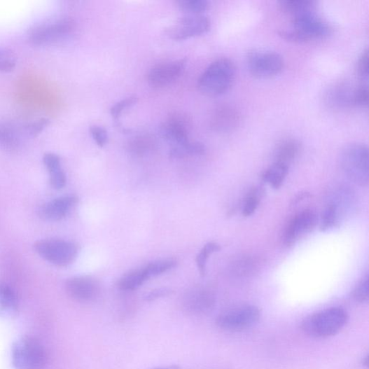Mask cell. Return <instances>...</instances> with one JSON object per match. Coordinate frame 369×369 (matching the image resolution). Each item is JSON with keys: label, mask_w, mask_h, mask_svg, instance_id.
I'll return each instance as SVG.
<instances>
[{"label": "cell", "mask_w": 369, "mask_h": 369, "mask_svg": "<svg viewBox=\"0 0 369 369\" xmlns=\"http://www.w3.org/2000/svg\"><path fill=\"white\" fill-rule=\"evenodd\" d=\"M302 150L301 142L296 139H287L282 141L274 153L275 162L289 165L296 160Z\"/></svg>", "instance_id": "obj_20"}, {"label": "cell", "mask_w": 369, "mask_h": 369, "mask_svg": "<svg viewBox=\"0 0 369 369\" xmlns=\"http://www.w3.org/2000/svg\"><path fill=\"white\" fill-rule=\"evenodd\" d=\"M170 293L167 288H159L147 293L144 297L146 301H153L157 299L167 296Z\"/></svg>", "instance_id": "obj_39"}, {"label": "cell", "mask_w": 369, "mask_h": 369, "mask_svg": "<svg viewBox=\"0 0 369 369\" xmlns=\"http://www.w3.org/2000/svg\"><path fill=\"white\" fill-rule=\"evenodd\" d=\"M90 134L97 145L104 147L108 142L109 136L107 131L100 126H92L90 128Z\"/></svg>", "instance_id": "obj_37"}, {"label": "cell", "mask_w": 369, "mask_h": 369, "mask_svg": "<svg viewBox=\"0 0 369 369\" xmlns=\"http://www.w3.org/2000/svg\"><path fill=\"white\" fill-rule=\"evenodd\" d=\"M361 363L364 368H368V355L363 358Z\"/></svg>", "instance_id": "obj_41"}, {"label": "cell", "mask_w": 369, "mask_h": 369, "mask_svg": "<svg viewBox=\"0 0 369 369\" xmlns=\"http://www.w3.org/2000/svg\"><path fill=\"white\" fill-rule=\"evenodd\" d=\"M368 149L363 144H351L340 153V165L343 173L353 183L367 187L369 181Z\"/></svg>", "instance_id": "obj_4"}, {"label": "cell", "mask_w": 369, "mask_h": 369, "mask_svg": "<svg viewBox=\"0 0 369 369\" xmlns=\"http://www.w3.org/2000/svg\"><path fill=\"white\" fill-rule=\"evenodd\" d=\"M211 27L210 20L203 15H187L166 30V35L172 40L184 41L207 34Z\"/></svg>", "instance_id": "obj_10"}, {"label": "cell", "mask_w": 369, "mask_h": 369, "mask_svg": "<svg viewBox=\"0 0 369 369\" xmlns=\"http://www.w3.org/2000/svg\"><path fill=\"white\" fill-rule=\"evenodd\" d=\"M220 250L221 246L219 244L211 242L207 243L199 255L197 256L195 259L196 265L202 277H205L207 274V263L209 256L214 253L218 252Z\"/></svg>", "instance_id": "obj_28"}, {"label": "cell", "mask_w": 369, "mask_h": 369, "mask_svg": "<svg viewBox=\"0 0 369 369\" xmlns=\"http://www.w3.org/2000/svg\"><path fill=\"white\" fill-rule=\"evenodd\" d=\"M151 369H181V368L178 365H168V366H164V367L154 368Z\"/></svg>", "instance_id": "obj_40"}, {"label": "cell", "mask_w": 369, "mask_h": 369, "mask_svg": "<svg viewBox=\"0 0 369 369\" xmlns=\"http://www.w3.org/2000/svg\"><path fill=\"white\" fill-rule=\"evenodd\" d=\"M177 4L182 11L190 15H202L210 7L207 0H180Z\"/></svg>", "instance_id": "obj_27"}, {"label": "cell", "mask_w": 369, "mask_h": 369, "mask_svg": "<svg viewBox=\"0 0 369 369\" xmlns=\"http://www.w3.org/2000/svg\"><path fill=\"white\" fill-rule=\"evenodd\" d=\"M263 191L261 188H253L248 195L247 198L245 199L242 214L245 217L253 215L258 209Z\"/></svg>", "instance_id": "obj_30"}, {"label": "cell", "mask_w": 369, "mask_h": 369, "mask_svg": "<svg viewBox=\"0 0 369 369\" xmlns=\"http://www.w3.org/2000/svg\"><path fill=\"white\" fill-rule=\"evenodd\" d=\"M216 303L215 295L207 288H195L186 294L183 300V308L192 315H202L212 310Z\"/></svg>", "instance_id": "obj_15"}, {"label": "cell", "mask_w": 369, "mask_h": 369, "mask_svg": "<svg viewBox=\"0 0 369 369\" xmlns=\"http://www.w3.org/2000/svg\"><path fill=\"white\" fill-rule=\"evenodd\" d=\"M368 104V90L367 84H363L354 90L353 105L367 108Z\"/></svg>", "instance_id": "obj_35"}, {"label": "cell", "mask_w": 369, "mask_h": 369, "mask_svg": "<svg viewBox=\"0 0 369 369\" xmlns=\"http://www.w3.org/2000/svg\"><path fill=\"white\" fill-rule=\"evenodd\" d=\"M241 122L239 113L230 106L218 108L212 118L213 127L220 132H231L238 127Z\"/></svg>", "instance_id": "obj_19"}, {"label": "cell", "mask_w": 369, "mask_h": 369, "mask_svg": "<svg viewBox=\"0 0 369 369\" xmlns=\"http://www.w3.org/2000/svg\"><path fill=\"white\" fill-rule=\"evenodd\" d=\"M34 250L45 260L60 267L71 264L78 255L76 244L62 239L38 241L34 244Z\"/></svg>", "instance_id": "obj_8"}, {"label": "cell", "mask_w": 369, "mask_h": 369, "mask_svg": "<svg viewBox=\"0 0 369 369\" xmlns=\"http://www.w3.org/2000/svg\"><path fill=\"white\" fill-rule=\"evenodd\" d=\"M357 71L360 78L368 81V48L362 53L357 63Z\"/></svg>", "instance_id": "obj_38"}, {"label": "cell", "mask_w": 369, "mask_h": 369, "mask_svg": "<svg viewBox=\"0 0 369 369\" xmlns=\"http://www.w3.org/2000/svg\"><path fill=\"white\" fill-rule=\"evenodd\" d=\"M352 298L357 302H368V275L366 274L357 284L351 293Z\"/></svg>", "instance_id": "obj_32"}, {"label": "cell", "mask_w": 369, "mask_h": 369, "mask_svg": "<svg viewBox=\"0 0 369 369\" xmlns=\"http://www.w3.org/2000/svg\"><path fill=\"white\" fill-rule=\"evenodd\" d=\"M147 280H149V278L143 267L123 277L118 282V287L123 291H134Z\"/></svg>", "instance_id": "obj_25"}, {"label": "cell", "mask_w": 369, "mask_h": 369, "mask_svg": "<svg viewBox=\"0 0 369 369\" xmlns=\"http://www.w3.org/2000/svg\"><path fill=\"white\" fill-rule=\"evenodd\" d=\"M24 138H27L24 125L8 120H0V148L7 151H18Z\"/></svg>", "instance_id": "obj_17"}, {"label": "cell", "mask_w": 369, "mask_h": 369, "mask_svg": "<svg viewBox=\"0 0 369 369\" xmlns=\"http://www.w3.org/2000/svg\"><path fill=\"white\" fill-rule=\"evenodd\" d=\"M250 72L258 79H269L280 75L284 67L283 57L274 52H250L247 57Z\"/></svg>", "instance_id": "obj_9"}, {"label": "cell", "mask_w": 369, "mask_h": 369, "mask_svg": "<svg viewBox=\"0 0 369 369\" xmlns=\"http://www.w3.org/2000/svg\"><path fill=\"white\" fill-rule=\"evenodd\" d=\"M260 317L261 311L258 307L243 305L221 312L216 319V325L226 331H242L256 326Z\"/></svg>", "instance_id": "obj_7"}, {"label": "cell", "mask_w": 369, "mask_h": 369, "mask_svg": "<svg viewBox=\"0 0 369 369\" xmlns=\"http://www.w3.org/2000/svg\"><path fill=\"white\" fill-rule=\"evenodd\" d=\"M44 165L50 175L52 186L57 190L62 189L67 183V178L62 167L60 158L52 153H46L43 158Z\"/></svg>", "instance_id": "obj_21"}, {"label": "cell", "mask_w": 369, "mask_h": 369, "mask_svg": "<svg viewBox=\"0 0 369 369\" xmlns=\"http://www.w3.org/2000/svg\"><path fill=\"white\" fill-rule=\"evenodd\" d=\"M176 260L174 259H167L152 263L147 265L144 268L147 277H148L150 279L168 272V270L176 267Z\"/></svg>", "instance_id": "obj_29"}, {"label": "cell", "mask_w": 369, "mask_h": 369, "mask_svg": "<svg viewBox=\"0 0 369 369\" xmlns=\"http://www.w3.org/2000/svg\"><path fill=\"white\" fill-rule=\"evenodd\" d=\"M16 57L8 49L0 48V71L8 72L16 66Z\"/></svg>", "instance_id": "obj_33"}, {"label": "cell", "mask_w": 369, "mask_h": 369, "mask_svg": "<svg viewBox=\"0 0 369 369\" xmlns=\"http://www.w3.org/2000/svg\"><path fill=\"white\" fill-rule=\"evenodd\" d=\"M257 269L256 260L251 258L242 259L237 263L235 270L237 274L240 276H249L253 274Z\"/></svg>", "instance_id": "obj_34"}, {"label": "cell", "mask_w": 369, "mask_h": 369, "mask_svg": "<svg viewBox=\"0 0 369 369\" xmlns=\"http://www.w3.org/2000/svg\"><path fill=\"white\" fill-rule=\"evenodd\" d=\"M187 60L183 59L158 64L147 75V81L153 88L167 86L177 81L183 73Z\"/></svg>", "instance_id": "obj_13"}, {"label": "cell", "mask_w": 369, "mask_h": 369, "mask_svg": "<svg viewBox=\"0 0 369 369\" xmlns=\"http://www.w3.org/2000/svg\"><path fill=\"white\" fill-rule=\"evenodd\" d=\"M75 28V24L67 18L47 20L29 32V41L36 46H47L57 43L66 39Z\"/></svg>", "instance_id": "obj_6"}, {"label": "cell", "mask_w": 369, "mask_h": 369, "mask_svg": "<svg viewBox=\"0 0 369 369\" xmlns=\"http://www.w3.org/2000/svg\"><path fill=\"white\" fill-rule=\"evenodd\" d=\"M318 223L316 213L312 210H305L289 221L284 237V243L287 246L292 245L305 235L312 232Z\"/></svg>", "instance_id": "obj_12"}, {"label": "cell", "mask_w": 369, "mask_h": 369, "mask_svg": "<svg viewBox=\"0 0 369 369\" xmlns=\"http://www.w3.org/2000/svg\"><path fill=\"white\" fill-rule=\"evenodd\" d=\"M354 196L347 189H341L335 194L322 214L319 228L326 232L335 228L353 204Z\"/></svg>", "instance_id": "obj_11"}, {"label": "cell", "mask_w": 369, "mask_h": 369, "mask_svg": "<svg viewBox=\"0 0 369 369\" xmlns=\"http://www.w3.org/2000/svg\"><path fill=\"white\" fill-rule=\"evenodd\" d=\"M138 102V98L132 96L116 103L111 109V114L114 118H118L124 111L134 106Z\"/></svg>", "instance_id": "obj_36"}, {"label": "cell", "mask_w": 369, "mask_h": 369, "mask_svg": "<svg viewBox=\"0 0 369 369\" xmlns=\"http://www.w3.org/2000/svg\"><path fill=\"white\" fill-rule=\"evenodd\" d=\"M349 321L347 312L330 307L308 316L301 324L305 334L314 338H327L338 333Z\"/></svg>", "instance_id": "obj_2"}, {"label": "cell", "mask_w": 369, "mask_h": 369, "mask_svg": "<svg viewBox=\"0 0 369 369\" xmlns=\"http://www.w3.org/2000/svg\"><path fill=\"white\" fill-rule=\"evenodd\" d=\"M331 33L330 24L313 12L292 18L291 27L281 29L279 35L287 41L302 43L325 39Z\"/></svg>", "instance_id": "obj_1"}, {"label": "cell", "mask_w": 369, "mask_h": 369, "mask_svg": "<svg viewBox=\"0 0 369 369\" xmlns=\"http://www.w3.org/2000/svg\"><path fill=\"white\" fill-rule=\"evenodd\" d=\"M189 125L182 116L169 117L160 127L162 137L174 146H182L189 142Z\"/></svg>", "instance_id": "obj_16"}, {"label": "cell", "mask_w": 369, "mask_h": 369, "mask_svg": "<svg viewBox=\"0 0 369 369\" xmlns=\"http://www.w3.org/2000/svg\"><path fill=\"white\" fill-rule=\"evenodd\" d=\"M279 5L281 11L292 18L313 13L316 8V2L310 0H282Z\"/></svg>", "instance_id": "obj_23"}, {"label": "cell", "mask_w": 369, "mask_h": 369, "mask_svg": "<svg viewBox=\"0 0 369 369\" xmlns=\"http://www.w3.org/2000/svg\"><path fill=\"white\" fill-rule=\"evenodd\" d=\"M18 298L14 291L5 284H0V316L12 317L18 312Z\"/></svg>", "instance_id": "obj_22"}, {"label": "cell", "mask_w": 369, "mask_h": 369, "mask_svg": "<svg viewBox=\"0 0 369 369\" xmlns=\"http://www.w3.org/2000/svg\"><path fill=\"white\" fill-rule=\"evenodd\" d=\"M205 153V146L201 142H188L187 144L172 147L169 156L173 158H183L189 155H202Z\"/></svg>", "instance_id": "obj_26"}, {"label": "cell", "mask_w": 369, "mask_h": 369, "mask_svg": "<svg viewBox=\"0 0 369 369\" xmlns=\"http://www.w3.org/2000/svg\"><path fill=\"white\" fill-rule=\"evenodd\" d=\"M289 167L281 163L274 162L268 167L262 174V179L273 188L277 190L283 185L288 174Z\"/></svg>", "instance_id": "obj_24"}, {"label": "cell", "mask_w": 369, "mask_h": 369, "mask_svg": "<svg viewBox=\"0 0 369 369\" xmlns=\"http://www.w3.org/2000/svg\"><path fill=\"white\" fill-rule=\"evenodd\" d=\"M50 120L46 118H41L24 125L25 132L27 138H34L41 133L49 125Z\"/></svg>", "instance_id": "obj_31"}, {"label": "cell", "mask_w": 369, "mask_h": 369, "mask_svg": "<svg viewBox=\"0 0 369 369\" xmlns=\"http://www.w3.org/2000/svg\"><path fill=\"white\" fill-rule=\"evenodd\" d=\"M78 202V199L75 195L63 196L46 204L41 210V214L46 220L60 221L64 218Z\"/></svg>", "instance_id": "obj_18"}, {"label": "cell", "mask_w": 369, "mask_h": 369, "mask_svg": "<svg viewBox=\"0 0 369 369\" xmlns=\"http://www.w3.org/2000/svg\"><path fill=\"white\" fill-rule=\"evenodd\" d=\"M236 75V68L232 60L227 58L213 62L202 73L198 81L201 92L209 97H216L228 92Z\"/></svg>", "instance_id": "obj_3"}, {"label": "cell", "mask_w": 369, "mask_h": 369, "mask_svg": "<svg viewBox=\"0 0 369 369\" xmlns=\"http://www.w3.org/2000/svg\"><path fill=\"white\" fill-rule=\"evenodd\" d=\"M66 291L72 300L86 303L96 299L100 292V285L90 277H76L67 280Z\"/></svg>", "instance_id": "obj_14"}, {"label": "cell", "mask_w": 369, "mask_h": 369, "mask_svg": "<svg viewBox=\"0 0 369 369\" xmlns=\"http://www.w3.org/2000/svg\"><path fill=\"white\" fill-rule=\"evenodd\" d=\"M11 355L15 369H44L46 364L43 346L32 337H22L15 341Z\"/></svg>", "instance_id": "obj_5"}]
</instances>
